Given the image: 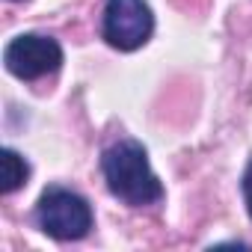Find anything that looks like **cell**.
<instances>
[{"label": "cell", "mask_w": 252, "mask_h": 252, "mask_svg": "<svg viewBox=\"0 0 252 252\" xmlns=\"http://www.w3.org/2000/svg\"><path fill=\"white\" fill-rule=\"evenodd\" d=\"M101 172L110 193L131 208L158 205L163 199V184L152 172L146 149L134 140H122L110 146L101 155Z\"/></svg>", "instance_id": "cell-1"}, {"label": "cell", "mask_w": 252, "mask_h": 252, "mask_svg": "<svg viewBox=\"0 0 252 252\" xmlns=\"http://www.w3.org/2000/svg\"><path fill=\"white\" fill-rule=\"evenodd\" d=\"M155 30V15L146 0H107L101 36L119 51H137L149 42Z\"/></svg>", "instance_id": "cell-3"}, {"label": "cell", "mask_w": 252, "mask_h": 252, "mask_svg": "<svg viewBox=\"0 0 252 252\" xmlns=\"http://www.w3.org/2000/svg\"><path fill=\"white\" fill-rule=\"evenodd\" d=\"M243 202H246V211H249V217H252V160H249V166H246V172H243Z\"/></svg>", "instance_id": "cell-6"}, {"label": "cell", "mask_w": 252, "mask_h": 252, "mask_svg": "<svg viewBox=\"0 0 252 252\" xmlns=\"http://www.w3.org/2000/svg\"><path fill=\"white\" fill-rule=\"evenodd\" d=\"M0 172H3V184H0V187H3V193L9 196L18 187H24V181L30 175V166H27V160L18 152L3 149V155H0Z\"/></svg>", "instance_id": "cell-5"}, {"label": "cell", "mask_w": 252, "mask_h": 252, "mask_svg": "<svg viewBox=\"0 0 252 252\" xmlns=\"http://www.w3.org/2000/svg\"><path fill=\"white\" fill-rule=\"evenodd\" d=\"M60 63H63V48L51 36H39V33L15 36L3 51L6 71L21 80H39V77L57 71Z\"/></svg>", "instance_id": "cell-4"}, {"label": "cell", "mask_w": 252, "mask_h": 252, "mask_svg": "<svg viewBox=\"0 0 252 252\" xmlns=\"http://www.w3.org/2000/svg\"><path fill=\"white\" fill-rule=\"evenodd\" d=\"M36 220L42 231L57 240H80L92 228V208L65 187H48L36 205Z\"/></svg>", "instance_id": "cell-2"}]
</instances>
